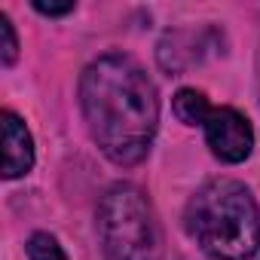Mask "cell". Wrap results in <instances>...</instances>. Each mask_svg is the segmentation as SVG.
Here are the masks:
<instances>
[{
	"label": "cell",
	"mask_w": 260,
	"mask_h": 260,
	"mask_svg": "<svg viewBox=\"0 0 260 260\" xmlns=\"http://www.w3.org/2000/svg\"><path fill=\"white\" fill-rule=\"evenodd\" d=\"M80 107L98 150L116 166H138L159 125V98L147 71L122 52L95 58L80 77Z\"/></svg>",
	"instance_id": "cell-1"
},
{
	"label": "cell",
	"mask_w": 260,
	"mask_h": 260,
	"mask_svg": "<svg viewBox=\"0 0 260 260\" xmlns=\"http://www.w3.org/2000/svg\"><path fill=\"white\" fill-rule=\"evenodd\" d=\"M187 233L214 260H248L260 248V211L233 178L205 181L187 202Z\"/></svg>",
	"instance_id": "cell-2"
},
{
	"label": "cell",
	"mask_w": 260,
	"mask_h": 260,
	"mask_svg": "<svg viewBox=\"0 0 260 260\" xmlns=\"http://www.w3.org/2000/svg\"><path fill=\"white\" fill-rule=\"evenodd\" d=\"M98 236L107 260H166L153 205L135 184H113L104 193Z\"/></svg>",
	"instance_id": "cell-3"
},
{
	"label": "cell",
	"mask_w": 260,
	"mask_h": 260,
	"mask_svg": "<svg viewBox=\"0 0 260 260\" xmlns=\"http://www.w3.org/2000/svg\"><path fill=\"white\" fill-rule=\"evenodd\" d=\"M205 141L220 162H245L254 147V132L248 119L233 107H214L205 119Z\"/></svg>",
	"instance_id": "cell-4"
},
{
	"label": "cell",
	"mask_w": 260,
	"mask_h": 260,
	"mask_svg": "<svg viewBox=\"0 0 260 260\" xmlns=\"http://www.w3.org/2000/svg\"><path fill=\"white\" fill-rule=\"evenodd\" d=\"M0 119H4V178L13 181V178H22V175L31 172L34 141H31L28 125L13 110H4Z\"/></svg>",
	"instance_id": "cell-5"
},
{
	"label": "cell",
	"mask_w": 260,
	"mask_h": 260,
	"mask_svg": "<svg viewBox=\"0 0 260 260\" xmlns=\"http://www.w3.org/2000/svg\"><path fill=\"white\" fill-rule=\"evenodd\" d=\"M172 107H175V116L184 122V125H205V119L211 116V104H208V98L199 92V89H181L178 95H175V101H172Z\"/></svg>",
	"instance_id": "cell-6"
},
{
	"label": "cell",
	"mask_w": 260,
	"mask_h": 260,
	"mask_svg": "<svg viewBox=\"0 0 260 260\" xmlns=\"http://www.w3.org/2000/svg\"><path fill=\"white\" fill-rule=\"evenodd\" d=\"M28 260H68L64 248L49 233H34L28 239Z\"/></svg>",
	"instance_id": "cell-7"
},
{
	"label": "cell",
	"mask_w": 260,
	"mask_h": 260,
	"mask_svg": "<svg viewBox=\"0 0 260 260\" xmlns=\"http://www.w3.org/2000/svg\"><path fill=\"white\" fill-rule=\"evenodd\" d=\"M0 37H4V46H0V58L10 68L19 55V37H16V28L10 22V16H0Z\"/></svg>",
	"instance_id": "cell-8"
},
{
	"label": "cell",
	"mask_w": 260,
	"mask_h": 260,
	"mask_svg": "<svg viewBox=\"0 0 260 260\" xmlns=\"http://www.w3.org/2000/svg\"><path fill=\"white\" fill-rule=\"evenodd\" d=\"M34 10L43 16H68L74 13V4H46V0H34Z\"/></svg>",
	"instance_id": "cell-9"
}]
</instances>
